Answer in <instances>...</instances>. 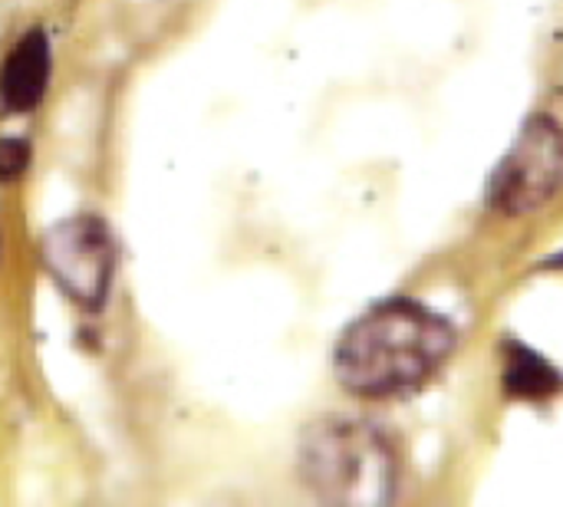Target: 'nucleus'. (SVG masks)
<instances>
[{"label": "nucleus", "mask_w": 563, "mask_h": 507, "mask_svg": "<svg viewBox=\"0 0 563 507\" xmlns=\"http://www.w3.org/2000/svg\"><path fill=\"white\" fill-rule=\"evenodd\" d=\"M300 478L330 505H389L399 488V459L376 426L333 416L307 426Z\"/></svg>", "instance_id": "2"}, {"label": "nucleus", "mask_w": 563, "mask_h": 507, "mask_svg": "<svg viewBox=\"0 0 563 507\" xmlns=\"http://www.w3.org/2000/svg\"><path fill=\"white\" fill-rule=\"evenodd\" d=\"M505 389L518 399H551L563 389V373L541 353L525 343H508L505 350Z\"/></svg>", "instance_id": "6"}, {"label": "nucleus", "mask_w": 563, "mask_h": 507, "mask_svg": "<svg viewBox=\"0 0 563 507\" xmlns=\"http://www.w3.org/2000/svg\"><path fill=\"white\" fill-rule=\"evenodd\" d=\"M40 257L56 287L82 310H99L115 274V238L99 214H73L40 241Z\"/></svg>", "instance_id": "4"}, {"label": "nucleus", "mask_w": 563, "mask_h": 507, "mask_svg": "<svg viewBox=\"0 0 563 507\" xmlns=\"http://www.w3.org/2000/svg\"><path fill=\"white\" fill-rule=\"evenodd\" d=\"M561 264H563V257H561Z\"/></svg>", "instance_id": "8"}, {"label": "nucleus", "mask_w": 563, "mask_h": 507, "mask_svg": "<svg viewBox=\"0 0 563 507\" xmlns=\"http://www.w3.org/2000/svg\"><path fill=\"white\" fill-rule=\"evenodd\" d=\"M563 185V129L551 115L525 122L508 155L488 181V205L505 218H525L544 208Z\"/></svg>", "instance_id": "3"}, {"label": "nucleus", "mask_w": 563, "mask_h": 507, "mask_svg": "<svg viewBox=\"0 0 563 507\" xmlns=\"http://www.w3.org/2000/svg\"><path fill=\"white\" fill-rule=\"evenodd\" d=\"M49 69H53L49 36L43 30L23 33L7 53L0 69V106L7 112H33L46 96Z\"/></svg>", "instance_id": "5"}, {"label": "nucleus", "mask_w": 563, "mask_h": 507, "mask_svg": "<svg viewBox=\"0 0 563 507\" xmlns=\"http://www.w3.org/2000/svg\"><path fill=\"white\" fill-rule=\"evenodd\" d=\"M30 168V142L20 135L0 139V181H16Z\"/></svg>", "instance_id": "7"}, {"label": "nucleus", "mask_w": 563, "mask_h": 507, "mask_svg": "<svg viewBox=\"0 0 563 507\" xmlns=\"http://www.w3.org/2000/svg\"><path fill=\"white\" fill-rule=\"evenodd\" d=\"M455 327L432 307L393 297L356 317L336 343L333 370L363 399L402 396L429 383L455 353Z\"/></svg>", "instance_id": "1"}]
</instances>
